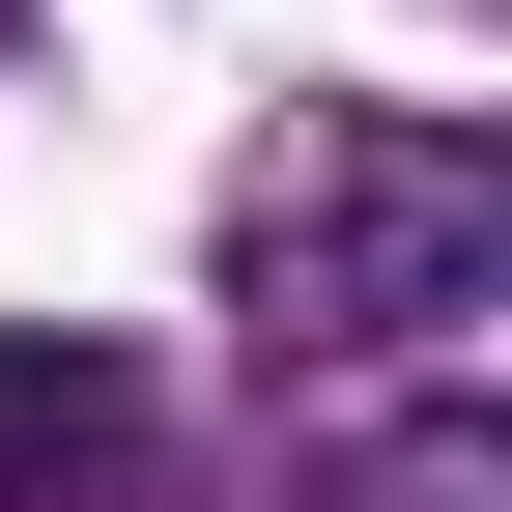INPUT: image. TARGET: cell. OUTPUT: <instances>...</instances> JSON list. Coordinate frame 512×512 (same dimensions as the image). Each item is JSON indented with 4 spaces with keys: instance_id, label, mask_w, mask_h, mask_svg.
Here are the masks:
<instances>
[{
    "instance_id": "obj_2",
    "label": "cell",
    "mask_w": 512,
    "mask_h": 512,
    "mask_svg": "<svg viewBox=\"0 0 512 512\" xmlns=\"http://www.w3.org/2000/svg\"><path fill=\"white\" fill-rule=\"evenodd\" d=\"M114 427H143V399H114L86 342H29V313H0V512H86V484H114Z\"/></svg>"
},
{
    "instance_id": "obj_1",
    "label": "cell",
    "mask_w": 512,
    "mask_h": 512,
    "mask_svg": "<svg viewBox=\"0 0 512 512\" xmlns=\"http://www.w3.org/2000/svg\"><path fill=\"white\" fill-rule=\"evenodd\" d=\"M228 285H256L285 370H427L512 285V143L484 114H285L256 200H228Z\"/></svg>"
}]
</instances>
